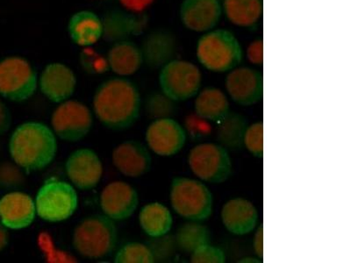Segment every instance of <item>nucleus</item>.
<instances>
[{
	"label": "nucleus",
	"instance_id": "nucleus-1",
	"mask_svg": "<svg viewBox=\"0 0 351 263\" xmlns=\"http://www.w3.org/2000/svg\"><path fill=\"white\" fill-rule=\"evenodd\" d=\"M142 98L136 84L127 77L110 78L99 84L93 99V111L103 126L112 131L133 127L140 117Z\"/></svg>",
	"mask_w": 351,
	"mask_h": 263
},
{
	"label": "nucleus",
	"instance_id": "nucleus-2",
	"mask_svg": "<svg viewBox=\"0 0 351 263\" xmlns=\"http://www.w3.org/2000/svg\"><path fill=\"white\" fill-rule=\"evenodd\" d=\"M8 149L14 164L28 174L42 171L54 161L58 140L47 125L26 122L12 132Z\"/></svg>",
	"mask_w": 351,
	"mask_h": 263
},
{
	"label": "nucleus",
	"instance_id": "nucleus-3",
	"mask_svg": "<svg viewBox=\"0 0 351 263\" xmlns=\"http://www.w3.org/2000/svg\"><path fill=\"white\" fill-rule=\"evenodd\" d=\"M197 61L213 73H228L243 62V48L236 34L216 27L200 34L196 43Z\"/></svg>",
	"mask_w": 351,
	"mask_h": 263
},
{
	"label": "nucleus",
	"instance_id": "nucleus-4",
	"mask_svg": "<svg viewBox=\"0 0 351 263\" xmlns=\"http://www.w3.org/2000/svg\"><path fill=\"white\" fill-rule=\"evenodd\" d=\"M118 230L112 219L106 215H90L75 227L72 234L74 249L90 259H101L111 255L117 245Z\"/></svg>",
	"mask_w": 351,
	"mask_h": 263
},
{
	"label": "nucleus",
	"instance_id": "nucleus-5",
	"mask_svg": "<svg viewBox=\"0 0 351 263\" xmlns=\"http://www.w3.org/2000/svg\"><path fill=\"white\" fill-rule=\"evenodd\" d=\"M172 208L176 214L189 221L209 218L214 210V197L202 181L188 177H175L170 192Z\"/></svg>",
	"mask_w": 351,
	"mask_h": 263
},
{
	"label": "nucleus",
	"instance_id": "nucleus-6",
	"mask_svg": "<svg viewBox=\"0 0 351 263\" xmlns=\"http://www.w3.org/2000/svg\"><path fill=\"white\" fill-rule=\"evenodd\" d=\"M38 74L27 58L9 55L0 60V96L12 102L32 98L38 88Z\"/></svg>",
	"mask_w": 351,
	"mask_h": 263
},
{
	"label": "nucleus",
	"instance_id": "nucleus-7",
	"mask_svg": "<svg viewBox=\"0 0 351 263\" xmlns=\"http://www.w3.org/2000/svg\"><path fill=\"white\" fill-rule=\"evenodd\" d=\"M202 81L199 66L183 59H172L162 66L158 76L162 93L173 102L194 98L202 89Z\"/></svg>",
	"mask_w": 351,
	"mask_h": 263
},
{
	"label": "nucleus",
	"instance_id": "nucleus-8",
	"mask_svg": "<svg viewBox=\"0 0 351 263\" xmlns=\"http://www.w3.org/2000/svg\"><path fill=\"white\" fill-rule=\"evenodd\" d=\"M36 214L43 221L58 223L70 218L77 211L76 190L67 181L50 177L44 181L36 197Z\"/></svg>",
	"mask_w": 351,
	"mask_h": 263
},
{
	"label": "nucleus",
	"instance_id": "nucleus-9",
	"mask_svg": "<svg viewBox=\"0 0 351 263\" xmlns=\"http://www.w3.org/2000/svg\"><path fill=\"white\" fill-rule=\"evenodd\" d=\"M187 162L193 173L209 184L223 183L233 171L228 149L216 143L197 144L191 149Z\"/></svg>",
	"mask_w": 351,
	"mask_h": 263
},
{
	"label": "nucleus",
	"instance_id": "nucleus-10",
	"mask_svg": "<svg viewBox=\"0 0 351 263\" xmlns=\"http://www.w3.org/2000/svg\"><path fill=\"white\" fill-rule=\"evenodd\" d=\"M93 125L92 112L77 100L68 99L61 103L51 116L52 130L64 142H80L90 133Z\"/></svg>",
	"mask_w": 351,
	"mask_h": 263
},
{
	"label": "nucleus",
	"instance_id": "nucleus-11",
	"mask_svg": "<svg viewBox=\"0 0 351 263\" xmlns=\"http://www.w3.org/2000/svg\"><path fill=\"white\" fill-rule=\"evenodd\" d=\"M226 92L237 104L250 106L263 98V77L261 71L250 66H237L228 72Z\"/></svg>",
	"mask_w": 351,
	"mask_h": 263
},
{
	"label": "nucleus",
	"instance_id": "nucleus-12",
	"mask_svg": "<svg viewBox=\"0 0 351 263\" xmlns=\"http://www.w3.org/2000/svg\"><path fill=\"white\" fill-rule=\"evenodd\" d=\"M178 16L186 30L205 34L218 27L223 16L221 0H183Z\"/></svg>",
	"mask_w": 351,
	"mask_h": 263
},
{
	"label": "nucleus",
	"instance_id": "nucleus-13",
	"mask_svg": "<svg viewBox=\"0 0 351 263\" xmlns=\"http://www.w3.org/2000/svg\"><path fill=\"white\" fill-rule=\"evenodd\" d=\"M145 139L150 150L159 156L177 155L186 142V132L171 118H158L147 128Z\"/></svg>",
	"mask_w": 351,
	"mask_h": 263
},
{
	"label": "nucleus",
	"instance_id": "nucleus-14",
	"mask_svg": "<svg viewBox=\"0 0 351 263\" xmlns=\"http://www.w3.org/2000/svg\"><path fill=\"white\" fill-rule=\"evenodd\" d=\"M77 84L73 70L60 62H49L38 77L40 92L55 104L70 99L76 90Z\"/></svg>",
	"mask_w": 351,
	"mask_h": 263
},
{
	"label": "nucleus",
	"instance_id": "nucleus-15",
	"mask_svg": "<svg viewBox=\"0 0 351 263\" xmlns=\"http://www.w3.org/2000/svg\"><path fill=\"white\" fill-rule=\"evenodd\" d=\"M65 172L75 187L90 190L101 180L103 164L93 149H80L72 152L66 160Z\"/></svg>",
	"mask_w": 351,
	"mask_h": 263
},
{
	"label": "nucleus",
	"instance_id": "nucleus-16",
	"mask_svg": "<svg viewBox=\"0 0 351 263\" xmlns=\"http://www.w3.org/2000/svg\"><path fill=\"white\" fill-rule=\"evenodd\" d=\"M104 215L114 221L130 218L139 205L136 190L123 181H112L103 189L99 197Z\"/></svg>",
	"mask_w": 351,
	"mask_h": 263
},
{
	"label": "nucleus",
	"instance_id": "nucleus-17",
	"mask_svg": "<svg viewBox=\"0 0 351 263\" xmlns=\"http://www.w3.org/2000/svg\"><path fill=\"white\" fill-rule=\"evenodd\" d=\"M36 202L28 194L12 192L0 199V221L11 230H22L33 223Z\"/></svg>",
	"mask_w": 351,
	"mask_h": 263
},
{
	"label": "nucleus",
	"instance_id": "nucleus-18",
	"mask_svg": "<svg viewBox=\"0 0 351 263\" xmlns=\"http://www.w3.org/2000/svg\"><path fill=\"white\" fill-rule=\"evenodd\" d=\"M112 164L122 175L136 178L148 173L152 158L143 143L130 140L116 147L112 153Z\"/></svg>",
	"mask_w": 351,
	"mask_h": 263
},
{
	"label": "nucleus",
	"instance_id": "nucleus-19",
	"mask_svg": "<svg viewBox=\"0 0 351 263\" xmlns=\"http://www.w3.org/2000/svg\"><path fill=\"white\" fill-rule=\"evenodd\" d=\"M66 29L71 42L81 49L93 47L104 36L103 18L90 10L74 12Z\"/></svg>",
	"mask_w": 351,
	"mask_h": 263
},
{
	"label": "nucleus",
	"instance_id": "nucleus-20",
	"mask_svg": "<svg viewBox=\"0 0 351 263\" xmlns=\"http://www.w3.org/2000/svg\"><path fill=\"white\" fill-rule=\"evenodd\" d=\"M221 221L226 229L234 236H246L255 229L258 212L253 203L243 197L228 200L221 209Z\"/></svg>",
	"mask_w": 351,
	"mask_h": 263
},
{
	"label": "nucleus",
	"instance_id": "nucleus-21",
	"mask_svg": "<svg viewBox=\"0 0 351 263\" xmlns=\"http://www.w3.org/2000/svg\"><path fill=\"white\" fill-rule=\"evenodd\" d=\"M106 59L110 71L121 77L133 76L144 64L141 47L130 40L112 43L106 54Z\"/></svg>",
	"mask_w": 351,
	"mask_h": 263
},
{
	"label": "nucleus",
	"instance_id": "nucleus-22",
	"mask_svg": "<svg viewBox=\"0 0 351 263\" xmlns=\"http://www.w3.org/2000/svg\"><path fill=\"white\" fill-rule=\"evenodd\" d=\"M222 14L232 26L253 30L263 14V0H221Z\"/></svg>",
	"mask_w": 351,
	"mask_h": 263
},
{
	"label": "nucleus",
	"instance_id": "nucleus-23",
	"mask_svg": "<svg viewBox=\"0 0 351 263\" xmlns=\"http://www.w3.org/2000/svg\"><path fill=\"white\" fill-rule=\"evenodd\" d=\"M140 47L144 64L153 68H161L174 59L177 42L173 34L168 31L156 30L145 37Z\"/></svg>",
	"mask_w": 351,
	"mask_h": 263
},
{
	"label": "nucleus",
	"instance_id": "nucleus-24",
	"mask_svg": "<svg viewBox=\"0 0 351 263\" xmlns=\"http://www.w3.org/2000/svg\"><path fill=\"white\" fill-rule=\"evenodd\" d=\"M103 38L114 43L119 40H128V37L142 33L146 26V21L143 14H132L124 10L112 11L103 18Z\"/></svg>",
	"mask_w": 351,
	"mask_h": 263
},
{
	"label": "nucleus",
	"instance_id": "nucleus-25",
	"mask_svg": "<svg viewBox=\"0 0 351 263\" xmlns=\"http://www.w3.org/2000/svg\"><path fill=\"white\" fill-rule=\"evenodd\" d=\"M194 98V111L203 120L219 123L230 112L227 94L219 88L200 89Z\"/></svg>",
	"mask_w": 351,
	"mask_h": 263
},
{
	"label": "nucleus",
	"instance_id": "nucleus-26",
	"mask_svg": "<svg viewBox=\"0 0 351 263\" xmlns=\"http://www.w3.org/2000/svg\"><path fill=\"white\" fill-rule=\"evenodd\" d=\"M139 223L144 233L152 238H161L171 231L173 225L170 210L162 203H147L141 209Z\"/></svg>",
	"mask_w": 351,
	"mask_h": 263
},
{
	"label": "nucleus",
	"instance_id": "nucleus-27",
	"mask_svg": "<svg viewBox=\"0 0 351 263\" xmlns=\"http://www.w3.org/2000/svg\"><path fill=\"white\" fill-rule=\"evenodd\" d=\"M218 124V138L222 146L233 150L243 148L244 134L249 126L243 115L230 112Z\"/></svg>",
	"mask_w": 351,
	"mask_h": 263
},
{
	"label": "nucleus",
	"instance_id": "nucleus-28",
	"mask_svg": "<svg viewBox=\"0 0 351 263\" xmlns=\"http://www.w3.org/2000/svg\"><path fill=\"white\" fill-rule=\"evenodd\" d=\"M210 234L208 228L199 222L191 221L178 229L177 242L184 252L192 253L197 247L209 243Z\"/></svg>",
	"mask_w": 351,
	"mask_h": 263
},
{
	"label": "nucleus",
	"instance_id": "nucleus-29",
	"mask_svg": "<svg viewBox=\"0 0 351 263\" xmlns=\"http://www.w3.org/2000/svg\"><path fill=\"white\" fill-rule=\"evenodd\" d=\"M155 255L145 244L128 242L122 246L116 253V263H153Z\"/></svg>",
	"mask_w": 351,
	"mask_h": 263
},
{
	"label": "nucleus",
	"instance_id": "nucleus-30",
	"mask_svg": "<svg viewBox=\"0 0 351 263\" xmlns=\"http://www.w3.org/2000/svg\"><path fill=\"white\" fill-rule=\"evenodd\" d=\"M80 62L81 67L88 74L101 75L110 71L106 55L97 51L93 47L81 50Z\"/></svg>",
	"mask_w": 351,
	"mask_h": 263
},
{
	"label": "nucleus",
	"instance_id": "nucleus-31",
	"mask_svg": "<svg viewBox=\"0 0 351 263\" xmlns=\"http://www.w3.org/2000/svg\"><path fill=\"white\" fill-rule=\"evenodd\" d=\"M243 146L247 151L256 158L263 156V123L262 121L256 122L247 126L244 134Z\"/></svg>",
	"mask_w": 351,
	"mask_h": 263
},
{
	"label": "nucleus",
	"instance_id": "nucleus-32",
	"mask_svg": "<svg viewBox=\"0 0 351 263\" xmlns=\"http://www.w3.org/2000/svg\"><path fill=\"white\" fill-rule=\"evenodd\" d=\"M226 255L219 247L210 245L209 243L197 247L191 255L193 263H224Z\"/></svg>",
	"mask_w": 351,
	"mask_h": 263
},
{
	"label": "nucleus",
	"instance_id": "nucleus-33",
	"mask_svg": "<svg viewBox=\"0 0 351 263\" xmlns=\"http://www.w3.org/2000/svg\"><path fill=\"white\" fill-rule=\"evenodd\" d=\"M23 183V175L21 168L11 162H4L0 165V186L15 188Z\"/></svg>",
	"mask_w": 351,
	"mask_h": 263
},
{
	"label": "nucleus",
	"instance_id": "nucleus-34",
	"mask_svg": "<svg viewBox=\"0 0 351 263\" xmlns=\"http://www.w3.org/2000/svg\"><path fill=\"white\" fill-rule=\"evenodd\" d=\"M253 66H262L263 64V40L256 38L247 44L245 51L243 50V58Z\"/></svg>",
	"mask_w": 351,
	"mask_h": 263
},
{
	"label": "nucleus",
	"instance_id": "nucleus-35",
	"mask_svg": "<svg viewBox=\"0 0 351 263\" xmlns=\"http://www.w3.org/2000/svg\"><path fill=\"white\" fill-rule=\"evenodd\" d=\"M124 11L132 14L143 15L155 4L156 0H118Z\"/></svg>",
	"mask_w": 351,
	"mask_h": 263
},
{
	"label": "nucleus",
	"instance_id": "nucleus-36",
	"mask_svg": "<svg viewBox=\"0 0 351 263\" xmlns=\"http://www.w3.org/2000/svg\"><path fill=\"white\" fill-rule=\"evenodd\" d=\"M12 123V117L10 109L0 100V136L8 133Z\"/></svg>",
	"mask_w": 351,
	"mask_h": 263
},
{
	"label": "nucleus",
	"instance_id": "nucleus-37",
	"mask_svg": "<svg viewBox=\"0 0 351 263\" xmlns=\"http://www.w3.org/2000/svg\"><path fill=\"white\" fill-rule=\"evenodd\" d=\"M9 243V233L8 227H5L2 222L0 221V252L8 246Z\"/></svg>",
	"mask_w": 351,
	"mask_h": 263
},
{
	"label": "nucleus",
	"instance_id": "nucleus-38",
	"mask_svg": "<svg viewBox=\"0 0 351 263\" xmlns=\"http://www.w3.org/2000/svg\"><path fill=\"white\" fill-rule=\"evenodd\" d=\"M254 246H255V249L256 253L259 256H261L263 258V228H259L258 231V234H256L255 238V241H254Z\"/></svg>",
	"mask_w": 351,
	"mask_h": 263
},
{
	"label": "nucleus",
	"instance_id": "nucleus-39",
	"mask_svg": "<svg viewBox=\"0 0 351 263\" xmlns=\"http://www.w3.org/2000/svg\"><path fill=\"white\" fill-rule=\"evenodd\" d=\"M93 1H105V0H93Z\"/></svg>",
	"mask_w": 351,
	"mask_h": 263
}]
</instances>
